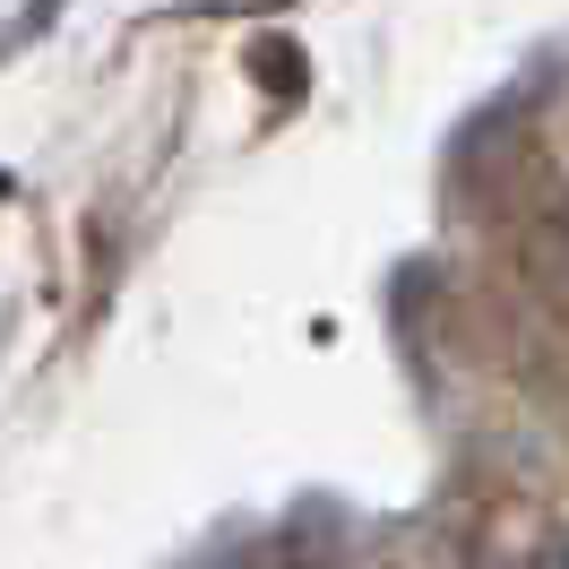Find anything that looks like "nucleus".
Segmentation results:
<instances>
[{
	"mask_svg": "<svg viewBox=\"0 0 569 569\" xmlns=\"http://www.w3.org/2000/svg\"><path fill=\"white\" fill-rule=\"evenodd\" d=\"M543 569H569V552H552V561H543Z\"/></svg>",
	"mask_w": 569,
	"mask_h": 569,
	"instance_id": "1",
	"label": "nucleus"
}]
</instances>
